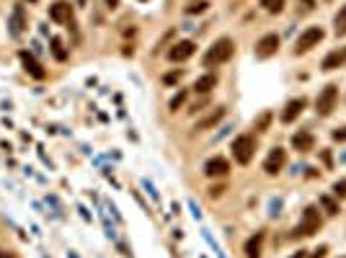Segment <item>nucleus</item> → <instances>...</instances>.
Segmentation results:
<instances>
[{
	"label": "nucleus",
	"instance_id": "f257e3e1",
	"mask_svg": "<svg viewBox=\"0 0 346 258\" xmlns=\"http://www.w3.org/2000/svg\"><path fill=\"white\" fill-rule=\"evenodd\" d=\"M233 52H235L233 39H228V36L217 39L212 47H209V52L204 54V67H217L222 62H228V59L233 57Z\"/></svg>",
	"mask_w": 346,
	"mask_h": 258
},
{
	"label": "nucleus",
	"instance_id": "f03ea898",
	"mask_svg": "<svg viewBox=\"0 0 346 258\" xmlns=\"http://www.w3.org/2000/svg\"><path fill=\"white\" fill-rule=\"evenodd\" d=\"M256 155V140L251 137V134H240V137L233 140V158L235 163L240 165H248Z\"/></svg>",
	"mask_w": 346,
	"mask_h": 258
},
{
	"label": "nucleus",
	"instance_id": "7ed1b4c3",
	"mask_svg": "<svg viewBox=\"0 0 346 258\" xmlns=\"http://www.w3.org/2000/svg\"><path fill=\"white\" fill-rule=\"evenodd\" d=\"M321 230V215L315 207H308L303 212V220H300V225L295 227V238H310Z\"/></svg>",
	"mask_w": 346,
	"mask_h": 258
},
{
	"label": "nucleus",
	"instance_id": "20e7f679",
	"mask_svg": "<svg viewBox=\"0 0 346 258\" xmlns=\"http://www.w3.org/2000/svg\"><path fill=\"white\" fill-rule=\"evenodd\" d=\"M323 36H326V31H323L321 26H310V28H305V31L297 36L295 54H305V52H310L313 47H318V44L323 41Z\"/></svg>",
	"mask_w": 346,
	"mask_h": 258
},
{
	"label": "nucleus",
	"instance_id": "39448f33",
	"mask_svg": "<svg viewBox=\"0 0 346 258\" xmlns=\"http://www.w3.org/2000/svg\"><path fill=\"white\" fill-rule=\"evenodd\" d=\"M336 103H339V85L328 83L318 93V98H315V111H318L321 116H328L331 111L336 109Z\"/></svg>",
	"mask_w": 346,
	"mask_h": 258
},
{
	"label": "nucleus",
	"instance_id": "423d86ee",
	"mask_svg": "<svg viewBox=\"0 0 346 258\" xmlns=\"http://www.w3.org/2000/svg\"><path fill=\"white\" fill-rule=\"evenodd\" d=\"M279 52V36L277 34H266L256 41V57L259 59H269Z\"/></svg>",
	"mask_w": 346,
	"mask_h": 258
},
{
	"label": "nucleus",
	"instance_id": "0eeeda50",
	"mask_svg": "<svg viewBox=\"0 0 346 258\" xmlns=\"http://www.w3.org/2000/svg\"><path fill=\"white\" fill-rule=\"evenodd\" d=\"M284 163H287V153H284L282 147H274L272 153H269V158L264 160V173L266 176H277L284 168Z\"/></svg>",
	"mask_w": 346,
	"mask_h": 258
},
{
	"label": "nucleus",
	"instance_id": "6e6552de",
	"mask_svg": "<svg viewBox=\"0 0 346 258\" xmlns=\"http://www.w3.org/2000/svg\"><path fill=\"white\" fill-rule=\"evenodd\" d=\"M194 52H197V44L189 41V39H181V41H176L173 47L168 49V59H171V62H184V59H189Z\"/></svg>",
	"mask_w": 346,
	"mask_h": 258
},
{
	"label": "nucleus",
	"instance_id": "1a4fd4ad",
	"mask_svg": "<svg viewBox=\"0 0 346 258\" xmlns=\"http://www.w3.org/2000/svg\"><path fill=\"white\" fill-rule=\"evenodd\" d=\"M228 171H230V163L220 155L207 160V165H204V176H209V178H222V176H228Z\"/></svg>",
	"mask_w": 346,
	"mask_h": 258
},
{
	"label": "nucleus",
	"instance_id": "9d476101",
	"mask_svg": "<svg viewBox=\"0 0 346 258\" xmlns=\"http://www.w3.org/2000/svg\"><path fill=\"white\" fill-rule=\"evenodd\" d=\"M292 147L297 150V153H313V147H315V137H313V132L300 129L297 134H292Z\"/></svg>",
	"mask_w": 346,
	"mask_h": 258
},
{
	"label": "nucleus",
	"instance_id": "9b49d317",
	"mask_svg": "<svg viewBox=\"0 0 346 258\" xmlns=\"http://www.w3.org/2000/svg\"><path fill=\"white\" fill-rule=\"evenodd\" d=\"M344 65H346V47H339V49H334V52H328V54L323 57V62H321V67H323L326 72L336 70V67H344Z\"/></svg>",
	"mask_w": 346,
	"mask_h": 258
},
{
	"label": "nucleus",
	"instance_id": "f8f14e48",
	"mask_svg": "<svg viewBox=\"0 0 346 258\" xmlns=\"http://www.w3.org/2000/svg\"><path fill=\"white\" fill-rule=\"evenodd\" d=\"M18 57H21V65H23V70H26L28 75H31V78H36V80H44V78H47V70H44V67L36 62V59H34L31 54H28V52H21Z\"/></svg>",
	"mask_w": 346,
	"mask_h": 258
},
{
	"label": "nucleus",
	"instance_id": "ddd939ff",
	"mask_svg": "<svg viewBox=\"0 0 346 258\" xmlns=\"http://www.w3.org/2000/svg\"><path fill=\"white\" fill-rule=\"evenodd\" d=\"M49 18L57 21V23H67L72 18V10H70V3L67 0H57V3L49 8Z\"/></svg>",
	"mask_w": 346,
	"mask_h": 258
},
{
	"label": "nucleus",
	"instance_id": "4468645a",
	"mask_svg": "<svg viewBox=\"0 0 346 258\" xmlns=\"http://www.w3.org/2000/svg\"><path fill=\"white\" fill-rule=\"evenodd\" d=\"M303 109H305V98H292L287 106H284V111H282V121L284 124H292V121L303 114Z\"/></svg>",
	"mask_w": 346,
	"mask_h": 258
},
{
	"label": "nucleus",
	"instance_id": "2eb2a0df",
	"mask_svg": "<svg viewBox=\"0 0 346 258\" xmlns=\"http://www.w3.org/2000/svg\"><path fill=\"white\" fill-rule=\"evenodd\" d=\"M225 116V109H222V106H217V109L215 111H209L202 121H197V127H194V129H197V132H207V129H212L215 124H217V121Z\"/></svg>",
	"mask_w": 346,
	"mask_h": 258
},
{
	"label": "nucleus",
	"instance_id": "dca6fc26",
	"mask_svg": "<svg viewBox=\"0 0 346 258\" xmlns=\"http://www.w3.org/2000/svg\"><path fill=\"white\" fill-rule=\"evenodd\" d=\"M261 246H264V233H256L253 238L246 240V258H259L261 256Z\"/></svg>",
	"mask_w": 346,
	"mask_h": 258
},
{
	"label": "nucleus",
	"instance_id": "f3484780",
	"mask_svg": "<svg viewBox=\"0 0 346 258\" xmlns=\"http://www.w3.org/2000/svg\"><path fill=\"white\" fill-rule=\"evenodd\" d=\"M217 85V75H212V72H207V75H202V78L194 83V93H209Z\"/></svg>",
	"mask_w": 346,
	"mask_h": 258
},
{
	"label": "nucleus",
	"instance_id": "a211bd4d",
	"mask_svg": "<svg viewBox=\"0 0 346 258\" xmlns=\"http://www.w3.org/2000/svg\"><path fill=\"white\" fill-rule=\"evenodd\" d=\"M23 8L21 5H16V10H13V16H10V31H13V36H18L21 31H23Z\"/></svg>",
	"mask_w": 346,
	"mask_h": 258
},
{
	"label": "nucleus",
	"instance_id": "6ab92c4d",
	"mask_svg": "<svg viewBox=\"0 0 346 258\" xmlns=\"http://www.w3.org/2000/svg\"><path fill=\"white\" fill-rule=\"evenodd\" d=\"M334 28H336V36H346V5L339 8L336 18H334Z\"/></svg>",
	"mask_w": 346,
	"mask_h": 258
},
{
	"label": "nucleus",
	"instance_id": "aec40b11",
	"mask_svg": "<svg viewBox=\"0 0 346 258\" xmlns=\"http://www.w3.org/2000/svg\"><path fill=\"white\" fill-rule=\"evenodd\" d=\"M272 119H274V114H272V111H264L259 119L253 121V129H256V132H266V129H269V124H272Z\"/></svg>",
	"mask_w": 346,
	"mask_h": 258
},
{
	"label": "nucleus",
	"instance_id": "412c9836",
	"mask_svg": "<svg viewBox=\"0 0 346 258\" xmlns=\"http://www.w3.org/2000/svg\"><path fill=\"white\" fill-rule=\"evenodd\" d=\"M52 54H54V59H59V62H65V59H67V49L62 47V41H59L57 36L52 39Z\"/></svg>",
	"mask_w": 346,
	"mask_h": 258
},
{
	"label": "nucleus",
	"instance_id": "4be33fe9",
	"mask_svg": "<svg viewBox=\"0 0 346 258\" xmlns=\"http://www.w3.org/2000/svg\"><path fill=\"white\" fill-rule=\"evenodd\" d=\"M186 98H189V93H186V90H178V93L171 98V103H168V109L171 111H178V109H181V106L186 103Z\"/></svg>",
	"mask_w": 346,
	"mask_h": 258
},
{
	"label": "nucleus",
	"instance_id": "5701e85b",
	"mask_svg": "<svg viewBox=\"0 0 346 258\" xmlns=\"http://www.w3.org/2000/svg\"><path fill=\"white\" fill-rule=\"evenodd\" d=\"M261 5L269 13H282L284 10V0H261Z\"/></svg>",
	"mask_w": 346,
	"mask_h": 258
},
{
	"label": "nucleus",
	"instance_id": "b1692460",
	"mask_svg": "<svg viewBox=\"0 0 346 258\" xmlns=\"http://www.w3.org/2000/svg\"><path fill=\"white\" fill-rule=\"evenodd\" d=\"M207 0H191V3L186 5V13H204L207 10Z\"/></svg>",
	"mask_w": 346,
	"mask_h": 258
},
{
	"label": "nucleus",
	"instance_id": "393cba45",
	"mask_svg": "<svg viewBox=\"0 0 346 258\" xmlns=\"http://www.w3.org/2000/svg\"><path fill=\"white\" fill-rule=\"evenodd\" d=\"M321 204H323V209L328 212V215H339V204L331 199V196H321Z\"/></svg>",
	"mask_w": 346,
	"mask_h": 258
},
{
	"label": "nucleus",
	"instance_id": "a878e982",
	"mask_svg": "<svg viewBox=\"0 0 346 258\" xmlns=\"http://www.w3.org/2000/svg\"><path fill=\"white\" fill-rule=\"evenodd\" d=\"M178 80H181V70L165 72V75H163V83H165V85H173V83H178Z\"/></svg>",
	"mask_w": 346,
	"mask_h": 258
},
{
	"label": "nucleus",
	"instance_id": "bb28decb",
	"mask_svg": "<svg viewBox=\"0 0 346 258\" xmlns=\"http://www.w3.org/2000/svg\"><path fill=\"white\" fill-rule=\"evenodd\" d=\"M334 194L336 196H346V181H339V184L334 186Z\"/></svg>",
	"mask_w": 346,
	"mask_h": 258
},
{
	"label": "nucleus",
	"instance_id": "cd10ccee",
	"mask_svg": "<svg viewBox=\"0 0 346 258\" xmlns=\"http://www.w3.org/2000/svg\"><path fill=\"white\" fill-rule=\"evenodd\" d=\"M334 140H336V142H346V127H341V129L334 132Z\"/></svg>",
	"mask_w": 346,
	"mask_h": 258
},
{
	"label": "nucleus",
	"instance_id": "c85d7f7f",
	"mask_svg": "<svg viewBox=\"0 0 346 258\" xmlns=\"http://www.w3.org/2000/svg\"><path fill=\"white\" fill-rule=\"evenodd\" d=\"M222 191H225V186H212V189H209V196L217 199V196H222Z\"/></svg>",
	"mask_w": 346,
	"mask_h": 258
},
{
	"label": "nucleus",
	"instance_id": "c756f323",
	"mask_svg": "<svg viewBox=\"0 0 346 258\" xmlns=\"http://www.w3.org/2000/svg\"><path fill=\"white\" fill-rule=\"evenodd\" d=\"M326 253H328V248H326V246H321L318 251H313V256H310V258H326Z\"/></svg>",
	"mask_w": 346,
	"mask_h": 258
},
{
	"label": "nucleus",
	"instance_id": "7c9ffc66",
	"mask_svg": "<svg viewBox=\"0 0 346 258\" xmlns=\"http://www.w3.org/2000/svg\"><path fill=\"white\" fill-rule=\"evenodd\" d=\"M323 163L331 165V153H328V150H323Z\"/></svg>",
	"mask_w": 346,
	"mask_h": 258
},
{
	"label": "nucleus",
	"instance_id": "2f4dec72",
	"mask_svg": "<svg viewBox=\"0 0 346 258\" xmlns=\"http://www.w3.org/2000/svg\"><path fill=\"white\" fill-rule=\"evenodd\" d=\"M106 5H109V8H116V5H119V0H106Z\"/></svg>",
	"mask_w": 346,
	"mask_h": 258
},
{
	"label": "nucleus",
	"instance_id": "473e14b6",
	"mask_svg": "<svg viewBox=\"0 0 346 258\" xmlns=\"http://www.w3.org/2000/svg\"><path fill=\"white\" fill-rule=\"evenodd\" d=\"M0 258H16V256H13V253H3V251H0Z\"/></svg>",
	"mask_w": 346,
	"mask_h": 258
},
{
	"label": "nucleus",
	"instance_id": "72a5a7b5",
	"mask_svg": "<svg viewBox=\"0 0 346 258\" xmlns=\"http://www.w3.org/2000/svg\"><path fill=\"white\" fill-rule=\"evenodd\" d=\"M295 258H305V251H297V256Z\"/></svg>",
	"mask_w": 346,
	"mask_h": 258
},
{
	"label": "nucleus",
	"instance_id": "f704fd0d",
	"mask_svg": "<svg viewBox=\"0 0 346 258\" xmlns=\"http://www.w3.org/2000/svg\"><path fill=\"white\" fill-rule=\"evenodd\" d=\"M28 3H36V0H28Z\"/></svg>",
	"mask_w": 346,
	"mask_h": 258
},
{
	"label": "nucleus",
	"instance_id": "c9c22d12",
	"mask_svg": "<svg viewBox=\"0 0 346 258\" xmlns=\"http://www.w3.org/2000/svg\"><path fill=\"white\" fill-rule=\"evenodd\" d=\"M80 3H85V0H80Z\"/></svg>",
	"mask_w": 346,
	"mask_h": 258
}]
</instances>
